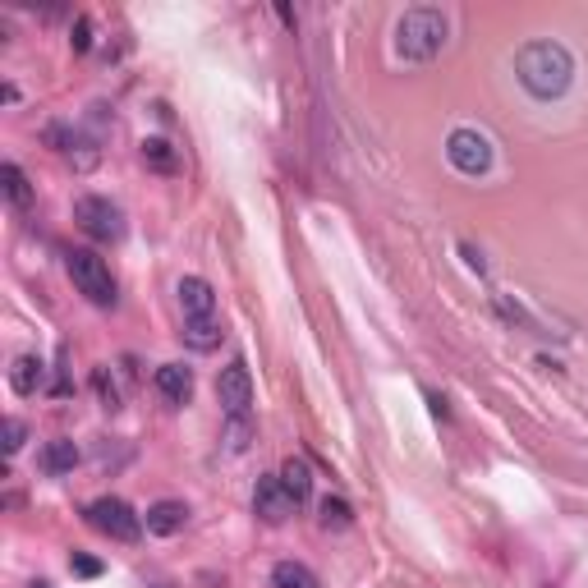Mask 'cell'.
<instances>
[{
	"mask_svg": "<svg viewBox=\"0 0 588 588\" xmlns=\"http://www.w3.org/2000/svg\"><path fill=\"white\" fill-rule=\"evenodd\" d=\"M515 74H520V88L538 102H556V97H566L570 83H575V56H570L561 42L543 37V42H529L520 46V56H515Z\"/></svg>",
	"mask_w": 588,
	"mask_h": 588,
	"instance_id": "6da1fadb",
	"label": "cell"
},
{
	"mask_svg": "<svg viewBox=\"0 0 588 588\" xmlns=\"http://www.w3.org/2000/svg\"><path fill=\"white\" fill-rule=\"evenodd\" d=\"M446 37H451V19L432 5H414L396 19V56L405 65H428L441 56Z\"/></svg>",
	"mask_w": 588,
	"mask_h": 588,
	"instance_id": "7a4b0ae2",
	"label": "cell"
},
{
	"mask_svg": "<svg viewBox=\"0 0 588 588\" xmlns=\"http://www.w3.org/2000/svg\"><path fill=\"white\" fill-rule=\"evenodd\" d=\"M65 272H69V281H74V290L88 299V304H97V308H115V276H111V267H106V258L102 253H92V249H69L65 253Z\"/></svg>",
	"mask_w": 588,
	"mask_h": 588,
	"instance_id": "3957f363",
	"label": "cell"
},
{
	"mask_svg": "<svg viewBox=\"0 0 588 588\" xmlns=\"http://www.w3.org/2000/svg\"><path fill=\"white\" fill-rule=\"evenodd\" d=\"M74 221L97 244H120L125 239V212L111 198H102V193H83L79 203H74Z\"/></svg>",
	"mask_w": 588,
	"mask_h": 588,
	"instance_id": "277c9868",
	"label": "cell"
},
{
	"mask_svg": "<svg viewBox=\"0 0 588 588\" xmlns=\"http://www.w3.org/2000/svg\"><path fill=\"white\" fill-rule=\"evenodd\" d=\"M446 157H451V166L460 170V175L478 180V175H487V170H492L497 152H492V138H487L483 129L460 125V129H451V138H446Z\"/></svg>",
	"mask_w": 588,
	"mask_h": 588,
	"instance_id": "5b68a950",
	"label": "cell"
},
{
	"mask_svg": "<svg viewBox=\"0 0 588 588\" xmlns=\"http://www.w3.org/2000/svg\"><path fill=\"white\" fill-rule=\"evenodd\" d=\"M88 524L97 533H106L111 543H134L138 533H143V515L125 497H97L88 506Z\"/></svg>",
	"mask_w": 588,
	"mask_h": 588,
	"instance_id": "8992f818",
	"label": "cell"
},
{
	"mask_svg": "<svg viewBox=\"0 0 588 588\" xmlns=\"http://www.w3.org/2000/svg\"><path fill=\"white\" fill-rule=\"evenodd\" d=\"M216 400L226 409V419H253V377L244 359H230L216 377Z\"/></svg>",
	"mask_w": 588,
	"mask_h": 588,
	"instance_id": "52a82bcc",
	"label": "cell"
},
{
	"mask_svg": "<svg viewBox=\"0 0 588 588\" xmlns=\"http://www.w3.org/2000/svg\"><path fill=\"white\" fill-rule=\"evenodd\" d=\"M294 510H299V506H294L290 492L281 487V474L258 478V487H253V515H258L262 524H285Z\"/></svg>",
	"mask_w": 588,
	"mask_h": 588,
	"instance_id": "ba28073f",
	"label": "cell"
},
{
	"mask_svg": "<svg viewBox=\"0 0 588 588\" xmlns=\"http://www.w3.org/2000/svg\"><path fill=\"white\" fill-rule=\"evenodd\" d=\"M175 299H180V313L184 322H203V317H216V294L203 276H184L175 285Z\"/></svg>",
	"mask_w": 588,
	"mask_h": 588,
	"instance_id": "9c48e42d",
	"label": "cell"
},
{
	"mask_svg": "<svg viewBox=\"0 0 588 588\" xmlns=\"http://www.w3.org/2000/svg\"><path fill=\"white\" fill-rule=\"evenodd\" d=\"M157 391L166 405H189L193 396V373L184 368V363H161L157 368Z\"/></svg>",
	"mask_w": 588,
	"mask_h": 588,
	"instance_id": "30bf717a",
	"label": "cell"
},
{
	"mask_svg": "<svg viewBox=\"0 0 588 588\" xmlns=\"http://www.w3.org/2000/svg\"><path fill=\"white\" fill-rule=\"evenodd\" d=\"M143 524H147V533L170 538V533H180L184 524H189V506H184V501H157V506H147Z\"/></svg>",
	"mask_w": 588,
	"mask_h": 588,
	"instance_id": "8fae6325",
	"label": "cell"
},
{
	"mask_svg": "<svg viewBox=\"0 0 588 588\" xmlns=\"http://www.w3.org/2000/svg\"><path fill=\"white\" fill-rule=\"evenodd\" d=\"M74 464H79V446H74L69 437L46 441V446H42V455H37V469H42V474H51V478L74 474Z\"/></svg>",
	"mask_w": 588,
	"mask_h": 588,
	"instance_id": "7c38bea8",
	"label": "cell"
},
{
	"mask_svg": "<svg viewBox=\"0 0 588 588\" xmlns=\"http://www.w3.org/2000/svg\"><path fill=\"white\" fill-rule=\"evenodd\" d=\"M281 487L290 492L294 506H308V497H313V469H308L304 455H290L281 464Z\"/></svg>",
	"mask_w": 588,
	"mask_h": 588,
	"instance_id": "4fadbf2b",
	"label": "cell"
},
{
	"mask_svg": "<svg viewBox=\"0 0 588 588\" xmlns=\"http://www.w3.org/2000/svg\"><path fill=\"white\" fill-rule=\"evenodd\" d=\"M10 386L19 391V396H37L46 386V363L37 359V354H19L10 368Z\"/></svg>",
	"mask_w": 588,
	"mask_h": 588,
	"instance_id": "5bb4252c",
	"label": "cell"
},
{
	"mask_svg": "<svg viewBox=\"0 0 588 588\" xmlns=\"http://www.w3.org/2000/svg\"><path fill=\"white\" fill-rule=\"evenodd\" d=\"M272 588H322V584H317V575L304 566V561H276Z\"/></svg>",
	"mask_w": 588,
	"mask_h": 588,
	"instance_id": "9a60e30c",
	"label": "cell"
},
{
	"mask_svg": "<svg viewBox=\"0 0 588 588\" xmlns=\"http://www.w3.org/2000/svg\"><path fill=\"white\" fill-rule=\"evenodd\" d=\"M0 184H5V198H10L14 207L33 203V184H28V175H23L19 161H5V166H0Z\"/></svg>",
	"mask_w": 588,
	"mask_h": 588,
	"instance_id": "2e32d148",
	"label": "cell"
},
{
	"mask_svg": "<svg viewBox=\"0 0 588 588\" xmlns=\"http://www.w3.org/2000/svg\"><path fill=\"white\" fill-rule=\"evenodd\" d=\"M184 345H189V350H198V354L216 350V345H221V322H216V317H203V322H184Z\"/></svg>",
	"mask_w": 588,
	"mask_h": 588,
	"instance_id": "e0dca14e",
	"label": "cell"
},
{
	"mask_svg": "<svg viewBox=\"0 0 588 588\" xmlns=\"http://www.w3.org/2000/svg\"><path fill=\"white\" fill-rule=\"evenodd\" d=\"M143 161L152 170H161V175H175V170H180V157H175V147H170L166 138H143Z\"/></svg>",
	"mask_w": 588,
	"mask_h": 588,
	"instance_id": "ac0fdd59",
	"label": "cell"
},
{
	"mask_svg": "<svg viewBox=\"0 0 588 588\" xmlns=\"http://www.w3.org/2000/svg\"><path fill=\"white\" fill-rule=\"evenodd\" d=\"M317 520H322V529H336L340 533V529H350V524H354V510H350V501H345V497H327Z\"/></svg>",
	"mask_w": 588,
	"mask_h": 588,
	"instance_id": "d6986e66",
	"label": "cell"
},
{
	"mask_svg": "<svg viewBox=\"0 0 588 588\" xmlns=\"http://www.w3.org/2000/svg\"><path fill=\"white\" fill-rule=\"evenodd\" d=\"M92 386H97V396H102V409H120V391H115V382H111V373H106V368H97V373H92Z\"/></svg>",
	"mask_w": 588,
	"mask_h": 588,
	"instance_id": "ffe728a7",
	"label": "cell"
},
{
	"mask_svg": "<svg viewBox=\"0 0 588 588\" xmlns=\"http://www.w3.org/2000/svg\"><path fill=\"white\" fill-rule=\"evenodd\" d=\"M28 441V423L23 419H5V455H19Z\"/></svg>",
	"mask_w": 588,
	"mask_h": 588,
	"instance_id": "44dd1931",
	"label": "cell"
},
{
	"mask_svg": "<svg viewBox=\"0 0 588 588\" xmlns=\"http://www.w3.org/2000/svg\"><path fill=\"white\" fill-rule=\"evenodd\" d=\"M69 46H74L79 56L92 46V19H88V14H79V19H74V28H69Z\"/></svg>",
	"mask_w": 588,
	"mask_h": 588,
	"instance_id": "7402d4cb",
	"label": "cell"
},
{
	"mask_svg": "<svg viewBox=\"0 0 588 588\" xmlns=\"http://www.w3.org/2000/svg\"><path fill=\"white\" fill-rule=\"evenodd\" d=\"M69 570H74L79 579H97V575H102V561H92V556L74 552V556H69Z\"/></svg>",
	"mask_w": 588,
	"mask_h": 588,
	"instance_id": "603a6c76",
	"label": "cell"
},
{
	"mask_svg": "<svg viewBox=\"0 0 588 588\" xmlns=\"http://www.w3.org/2000/svg\"><path fill=\"white\" fill-rule=\"evenodd\" d=\"M33 588H51V584H46V579H37V584H33Z\"/></svg>",
	"mask_w": 588,
	"mask_h": 588,
	"instance_id": "cb8c5ba5",
	"label": "cell"
},
{
	"mask_svg": "<svg viewBox=\"0 0 588 588\" xmlns=\"http://www.w3.org/2000/svg\"><path fill=\"white\" fill-rule=\"evenodd\" d=\"M157 588H166V584H157Z\"/></svg>",
	"mask_w": 588,
	"mask_h": 588,
	"instance_id": "d4e9b609",
	"label": "cell"
}]
</instances>
